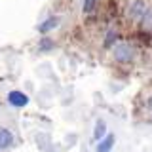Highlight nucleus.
Instances as JSON below:
<instances>
[{"label":"nucleus","instance_id":"nucleus-1","mask_svg":"<svg viewBox=\"0 0 152 152\" xmlns=\"http://www.w3.org/2000/svg\"><path fill=\"white\" fill-rule=\"evenodd\" d=\"M137 51L135 48H133L131 44H126V42H118V44L112 46V57L118 61V63H131L133 59H135Z\"/></svg>","mask_w":152,"mask_h":152},{"label":"nucleus","instance_id":"nucleus-2","mask_svg":"<svg viewBox=\"0 0 152 152\" xmlns=\"http://www.w3.org/2000/svg\"><path fill=\"white\" fill-rule=\"evenodd\" d=\"M146 8H148V4H146L145 0H131L129 6H127V17H129L131 21L139 23L142 13L146 12Z\"/></svg>","mask_w":152,"mask_h":152},{"label":"nucleus","instance_id":"nucleus-3","mask_svg":"<svg viewBox=\"0 0 152 152\" xmlns=\"http://www.w3.org/2000/svg\"><path fill=\"white\" fill-rule=\"evenodd\" d=\"M8 103L15 108H23L28 104V97L23 91H19V89H13V91L8 93Z\"/></svg>","mask_w":152,"mask_h":152},{"label":"nucleus","instance_id":"nucleus-4","mask_svg":"<svg viewBox=\"0 0 152 152\" xmlns=\"http://www.w3.org/2000/svg\"><path fill=\"white\" fill-rule=\"evenodd\" d=\"M13 145V133L8 127L0 126V150H6Z\"/></svg>","mask_w":152,"mask_h":152},{"label":"nucleus","instance_id":"nucleus-5","mask_svg":"<svg viewBox=\"0 0 152 152\" xmlns=\"http://www.w3.org/2000/svg\"><path fill=\"white\" fill-rule=\"evenodd\" d=\"M112 146H114V135L112 133H108V135H104L101 141L97 142V152H110L112 150Z\"/></svg>","mask_w":152,"mask_h":152},{"label":"nucleus","instance_id":"nucleus-6","mask_svg":"<svg viewBox=\"0 0 152 152\" xmlns=\"http://www.w3.org/2000/svg\"><path fill=\"white\" fill-rule=\"evenodd\" d=\"M57 25H59V17H48L42 25H38V32H42V34H46V32L53 31V28H57Z\"/></svg>","mask_w":152,"mask_h":152},{"label":"nucleus","instance_id":"nucleus-7","mask_svg":"<svg viewBox=\"0 0 152 152\" xmlns=\"http://www.w3.org/2000/svg\"><path fill=\"white\" fill-rule=\"evenodd\" d=\"M141 27H142V31H152V6L146 8V12L142 13V17H141Z\"/></svg>","mask_w":152,"mask_h":152},{"label":"nucleus","instance_id":"nucleus-8","mask_svg":"<svg viewBox=\"0 0 152 152\" xmlns=\"http://www.w3.org/2000/svg\"><path fill=\"white\" fill-rule=\"evenodd\" d=\"M104 135H107V124H104V120H97V124H95V131H93V137H95L97 141H101Z\"/></svg>","mask_w":152,"mask_h":152},{"label":"nucleus","instance_id":"nucleus-9","mask_svg":"<svg viewBox=\"0 0 152 152\" xmlns=\"http://www.w3.org/2000/svg\"><path fill=\"white\" fill-rule=\"evenodd\" d=\"M99 2H101V0H84L82 10H84L86 15H91V13H95V10H97Z\"/></svg>","mask_w":152,"mask_h":152},{"label":"nucleus","instance_id":"nucleus-10","mask_svg":"<svg viewBox=\"0 0 152 152\" xmlns=\"http://www.w3.org/2000/svg\"><path fill=\"white\" fill-rule=\"evenodd\" d=\"M51 48H53V42H51L50 38H44V40L40 42V50H42V51H46V50H51Z\"/></svg>","mask_w":152,"mask_h":152},{"label":"nucleus","instance_id":"nucleus-11","mask_svg":"<svg viewBox=\"0 0 152 152\" xmlns=\"http://www.w3.org/2000/svg\"><path fill=\"white\" fill-rule=\"evenodd\" d=\"M112 38H114V32H110V34L107 36V40H104V46H112V44H114Z\"/></svg>","mask_w":152,"mask_h":152},{"label":"nucleus","instance_id":"nucleus-12","mask_svg":"<svg viewBox=\"0 0 152 152\" xmlns=\"http://www.w3.org/2000/svg\"><path fill=\"white\" fill-rule=\"evenodd\" d=\"M146 107L152 110V95H148V97H146Z\"/></svg>","mask_w":152,"mask_h":152}]
</instances>
